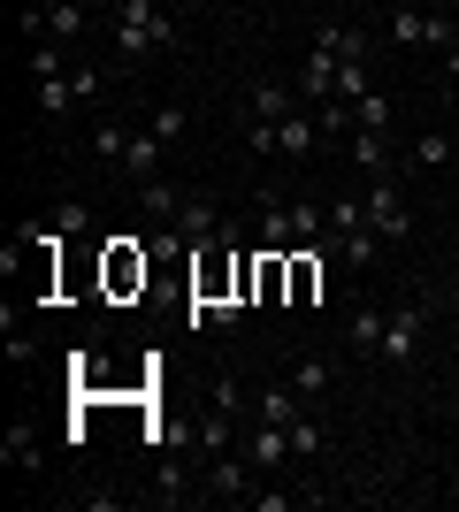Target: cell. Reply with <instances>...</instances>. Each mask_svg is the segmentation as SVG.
I'll list each match as a JSON object with an SVG mask.
<instances>
[{
  "mask_svg": "<svg viewBox=\"0 0 459 512\" xmlns=\"http://www.w3.org/2000/svg\"><path fill=\"white\" fill-rule=\"evenodd\" d=\"M176 46H184V23H176L169 0H115V54L123 62H153Z\"/></svg>",
  "mask_w": 459,
  "mask_h": 512,
  "instance_id": "1",
  "label": "cell"
},
{
  "mask_svg": "<svg viewBox=\"0 0 459 512\" xmlns=\"http://www.w3.org/2000/svg\"><path fill=\"white\" fill-rule=\"evenodd\" d=\"M421 337H429V306H391V314H383V344H375V360H383V367H414L421 360Z\"/></svg>",
  "mask_w": 459,
  "mask_h": 512,
  "instance_id": "2",
  "label": "cell"
},
{
  "mask_svg": "<svg viewBox=\"0 0 459 512\" xmlns=\"http://www.w3.org/2000/svg\"><path fill=\"white\" fill-rule=\"evenodd\" d=\"M368 230L383 237V245H406V237H414V207H406V192H398L391 176H383V184H368Z\"/></svg>",
  "mask_w": 459,
  "mask_h": 512,
  "instance_id": "3",
  "label": "cell"
},
{
  "mask_svg": "<svg viewBox=\"0 0 459 512\" xmlns=\"http://www.w3.org/2000/svg\"><path fill=\"white\" fill-rule=\"evenodd\" d=\"M85 0H46V8H23V39H62V46H77L85 39Z\"/></svg>",
  "mask_w": 459,
  "mask_h": 512,
  "instance_id": "4",
  "label": "cell"
},
{
  "mask_svg": "<svg viewBox=\"0 0 459 512\" xmlns=\"http://www.w3.org/2000/svg\"><path fill=\"white\" fill-rule=\"evenodd\" d=\"M253 459H230V451H215L207 459V497H222V505H238V497H253Z\"/></svg>",
  "mask_w": 459,
  "mask_h": 512,
  "instance_id": "5",
  "label": "cell"
},
{
  "mask_svg": "<svg viewBox=\"0 0 459 512\" xmlns=\"http://www.w3.org/2000/svg\"><path fill=\"white\" fill-rule=\"evenodd\" d=\"M123 169H131V184L161 176V169H169V138H153V130L138 123V130H131V153H123Z\"/></svg>",
  "mask_w": 459,
  "mask_h": 512,
  "instance_id": "6",
  "label": "cell"
},
{
  "mask_svg": "<svg viewBox=\"0 0 459 512\" xmlns=\"http://www.w3.org/2000/svg\"><path fill=\"white\" fill-rule=\"evenodd\" d=\"M314 146H322V123H314V107H299V115H284V123H276V153H284V161H306Z\"/></svg>",
  "mask_w": 459,
  "mask_h": 512,
  "instance_id": "7",
  "label": "cell"
},
{
  "mask_svg": "<svg viewBox=\"0 0 459 512\" xmlns=\"http://www.w3.org/2000/svg\"><path fill=\"white\" fill-rule=\"evenodd\" d=\"M69 69H77V62H69V46H62V39H31V46H23V77H31V85H46V77H69Z\"/></svg>",
  "mask_w": 459,
  "mask_h": 512,
  "instance_id": "8",
  "label": "cell"
},
{
  "mask_svg": "<svg viewBox=\"0 0 459 512\" xmlns=\"http://www.w3.org/2000/svg\"><path fill=\"white\" fill-rule=\"evenodd\" d=\"M245 459L261 474H276V467H291V428H276V421H261L253 428V444H245Z\"/></svg>",
  "mask_w": 459,
  "mask_h": 512,
  "instance_id": "9",
  "label": "cell"
},
{
  "mask_svg": "<svg viewBox=\"0 0 459 512\" xmlns=\"http://www.w3.org/2000/svg\"><path fill=\"white\" fill-rule=\"evenodd\" d=\"M314 46H329L337 62H368V54H375V39L360 31V23H322V31H314Z\"/></svg>",
  "mask_w": 459,
  "mask_h": 512,
  "instance_id": "10",
  "label": "cell"
},
{
  "mask_svg": "<svg viewBox=\"0 0 459 512\" xmlns=\"http://www.w3.org/2000/svg\"><path fill=\"white\" fill-rule=\"evenodd\" d=\"M329 245H337V260H345V268H375V253H383V237H375L368 222H352V230H329Z\"/></svg>",
  "mask_w": 459,
  "mask_h": 512,
  "instance_id": "11",
  "label": "cell"
},
{
  "mask_svg": "<svg viewBox=\"0 0 459 512\" xmlns=\"http://www.w3.org/2000/svg\"><path fill=\"white\" fill-rule=\"evenodd\" d=\"M299 92H291V85H268V77H261V85H253V123H284V115H299Z\"/></svg>",
  "mask_w": 459,
  "mask_h": 512,
  "instance_id": "12",
  "label": "cell"
},
{
  "mask_svg": "<svg viewBox=\"0 0 459 512\" xmlns=\"http://www.w3.org/2000/svg\"><path fill=\"white\" fill-rule=\"evenodd\" d=\"M383 314H391V306H352L345 314V344L352 352H375V344H383Z\"/></svg>",
  "mask_w": 459,
  "mask_h": 512,
  "instance_id": "13",
  "label": "cell"
},
{
  "mask_svg": "<svg viewBox=\"0 0 459 512\" xmlns=\"http://www.w3.org/2000/svg\"><path fill=\"white\" fill-rule=\"evenodd\" d=\"M184 444H192L199 459H215V451H230V413H215V406H207V413L192 421V436H184Z\"/></svg>",
  "mask_w": 459,
  "mask_h": 512,
  "instance_id": "14",
  "label": "cell"
},
{
  "mask_svg": "<svg viewBox=\"0 0 459 512\" xmlns=\"http://www.w3.org/2000/svg\"><path fill=\"white\" fill-rule=\"evenodd\" d=\"M253 413H261V421H276V428H291V421H306V398H299L291 383H276V390H261V406H253Z\"/></svg>",
  "mask_w": 459,
  "mask_h": 512,
  "instance_id": "15",
  "label": "cell"
},
{
  "mask_svg": "<svg viewBox=\"0 0 459 512\" xmlns=\"http://www.w3.org/2000/svg\"><path fill=\"white\" fill-rule=\"evenodd\" d=\"M391 39H398V46H429V8L391 0Z\"/></svg>",
  "mask_w": 459,
  "mask_h": 512,
  "instance_id": "16",
  "label": "cell"
},
{
  "mask_svg": "<svg viewBox=\"0 0 459 512\" xmlns=\"http://www.w3.org/2000/svg\"><path fill=\"white\" fill-rule=\"evenodd\" d=\"M352 169H360V176H391V153H383V130H352Z\"/></svg>",
  "mask_w": 459,
  "mask_h": 512,
  "instance_id": "17",
  "label": "cell"
},
{
  "mask_svg": "<svg viewBox=\"0 0 459 512\" xmlns=\"http://www.w3.org/2000/svg\"><path fill=\"white\" fill-rule=\"evenodd\" d=\"M153 497H161V505H176V497H184V459H176V444H161V467H153Z\"/></svg>",
  "mask_w": 459,
  "mask_h": 512,
  "instance_id": "18",
  "label": "cell"
},
{
  "mask_svg": "<svg viewBox=\"0 0 459 512\" xmlns=\"http://www.w3.org/2000/svg\"><path fill=\"white\" fill-rule=\"evenodd\" d=\"M291 390H299V398H322V390H329V360H322V352L291 360Z\"/></svg>",
  "mask_w": 459,
  "mask_h": 512,
  "instance_id": "19",
  "label": "cell"
},
{
  "mask_svg": "<svg viewBox=\"0 0 459 512\" xmlns=\"http://www.w3.org/2000/svg\"><path fill=\"white\" fill-rule=\"evenodd\" d=\"M92 153L123 169V153H131V123H92Z\"/></svg>",
  "mask_w": 459,
  "mask_h": 512,
  "instance_id": "20",
  "label": "cell"
},
{
  "mask_svg": "<svg viewBox=\"0 0 459 512\" xmlns=\"http://www.w3.org/2000/svg\"><path fill=\"white\" fill-rule=\"evenodd\" d=\"M452 138H444V130H421V138H414V169H452Z\"/></svg>",
  "mask_w": 459,
  "mask_h": 512,
  "instance_id": "21",
  "label": "cell"
},
{
  "mask_svg": "<svg viewBox=\"0 0 459 512\" xmlns=\"http://www.w3.org/2000/svg\"><path fill=\"white\" fill-rule=\"evenodd\" d=\"M146 130H153V138H169V146H176V138L192 130V115H184V107H176V100H161V107H153V115H146Z\"/></svg>",
  "mask_w": 459,
  "mask_h": 512,
  "instance_id": "22",
  "label": "cell"
},
{
  "mask_svg": "<svg viewBox=\"0 0 459 512\" xmlns=\"http://www.w3.org/2000/svg\"><path fill=\"white\" fill-rule=\"evenodd\" d=\"M69 107H77V85H69V77H46L39 85V115H69Z\"/></svg>",
  "mask_w": 459,
  "mask_h": 512,
  "instance_id": "23",
  "label": "cell"
},
{
  "mask_svg": "<svg viewBox=\"0 0 459 512\" xmlns=\"http://www.w3.org/2000/svg\"><path fill=\"white\" fill-rule=\"evenodd\" d=\"M54 230H62V237H85L92 230V207H85V199H62V207H54Z\"/></svg>",
  "mask_w": 459,
  "mask_h": 512,
  "instance_id": "24",
  "label": "cell"
},
{
  "mask_svg": "<svg viewBox=\"0 0 459 512\" xmlns=\"http://www.w3.org/2000/svg\"><path fill=\"white\" fill-rule=\"evenodd\" d=\"M0 459H8V467H39V436H31V428H16V436L0 444Z\"/></svg>",
  "mask_w": 459,
  "mask_h": 512,
  "instance_id": "25",
  "label": "cell"
},
{
  "mask_svg": "<svg viewBox=\"0 0 459 512\" xmlns=\"http://www.w3.org/2000/svg\"><path fill=\"white\" fill-rule=\"evenodd\" d=\"M429 46H444V54L459 46V16L452 8H429Z\"/></svg>",
  "mask_w": 459,
  "mask_h": 512,
  "instance_id": "26",
  "label": "cell"
},
{
  "mask_svg": "<svg viewBox=\"0 0 459 512\" xmlns=\"http://www.w3.org/2000/svg\"><path fill=\"white\" fill-rule=\"evenodd\" d=\"M291 459H322V428L314 421H291Z\"/></svg>",
  "mask_w": 459,
  "mask_h": 512,
  "instance_id": "27",
  "label": "cell"
},
{
  "mask_svg": "<svg viewBox=\"0 0 459 512\" xmlns=\"http://www.w3.org/2000/svg\"><path fill=\"white\" fill-rule=\"evenodd\" d=\"M352 115H360V130H383V123H391V100H383V92H368Z\"/></svg>",
  "mask_w": 459,
  "mask_h": 512,
  "instance_id": "28",
  "label": "cell"
},
{
  "mask_svg": "<svg viewBox=\"0 0 459 512\" xmlns=\"http://www.w3.org/2000/svg\"><path fill=\"white\" fill-rule=\"evenodd\" d=\"M207 406H215V413H238V383H230V375H215V390H207Z\"/></svg>",
  "mask_w": 459,
  "mask_h": 512,
  "instance_id": "29",
  "label": "cell"
},
{
  "mask_svg": "<svg viewBox=\"0 0 459 512\" xmlns=\"http://www.w3.org/2000/svg\"><path fill=\"white\" fill-rule=\"evenodd\" d=\"M245 146H253V153L268 161V153H276V123H253V130H245Z\"/></svg>",
  "mask_w": 459,
  "mask_h": 512,
  "instance_id": "30",
  "label": "cell"
},
{
  "mask_svg": "<svg viewBox=\"0 0 459 512\" xmlns=\"http://www.w3.org/2000/svg\"><path fill=\"white\" fill-rule=\"evenodd\" d=\"M253 505H261V512H291L299 497H291V490H253Z\"/></svg>",
  "mask_w": 459,
  "mask_h": 512,
  "instance_id": "31",
  "label": "cell"
},
{
  "mask_svg": "<svg viewBox=\"0 0 459 512\" xmlns=\"http://www.w3.org/2000/svg\"><path fill=\"white\" fill-rule=\"evenodd\" d=\"M444 69H452V85H459V46H452V54H444Z\"/></svg>",
  "mask_w": 459,
  "mask_h": 512,
  "instance_id": "32",
  "label": "cell"
},
{
  "mask_svg": "<svg viewBox=\"0 0 459 512\" xmlns=\"http://www.w3.org/2000/svg\"><path fill=\"white\" fill-rule=\"evenodd\" d=\"M444 306H452V314H459V276H452V291H444Z\"/></svg>",
  "mask_w": 459,
  "mask_h": 512,
  "instance_id": "33",
  "label": "cell"
},
{
  "mask_svg": "<svg viewBox=\"0 0 459 512\" xmlns=\"http://www.w3.org/2000/svg\"><path fill=\"white\" fill-rule=\"evenodd\" d=\"M452 184H459V153H452Z\"/></svg>",
  "mask_w": 459,
  "mask_h": 512,
  "instance_id": "34",
  "label": "cell"
},
{
  "mask_svg": "<svg viewBox=\"0 0 459 512\" xmlns=\"http://www.w3.org/2000/svg\"><path fill=\"white\" fill-rule=\"evenodd\" d=\"M261 8H284V0H261Z\"/></svg>",
  "mask_w": 459,
  "mask_h": 512,
  "instance_id": "35",
  "label": "cell"
},
{
  "mask_svg": "<svg viewBox=\"0 0 459 512\" xmlns=\"http://www.w3.org/2000/svg\"><path fill=\"white\" fill-rule=\"evenodd\" d=\"M414 8H437V0H414Z\"/></svg>",
  "mask_w": 459,
  "mask_h": 512,
  "instance_id": "36",
  "label": "cell"
}]
</instances>
